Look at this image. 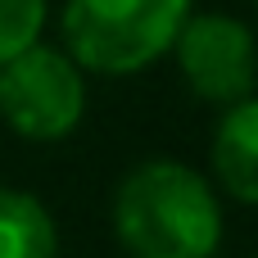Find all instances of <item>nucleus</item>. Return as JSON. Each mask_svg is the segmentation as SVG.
Here are the masks:
<instances>
[{
    "instance_id": "obj_1",
    "label": "nucleus",
    "mask_w": 258,
    "mask_h": 258,
    "mask_svg": "<svg viewBox=\"0 0 258 258\" xmlns=\"http://www.w3.org/2000/svg\"><path fill=\"white\" fill-rule=\"evenodd\" d=\"M113 231L132 258H213L222 209L195 168L150 159L122 177L113 195Z\"/></svg>"
},
{
    "instance_id": "obj_2",
    "label": "nucleus",
    "mask_w": 258,
    "mask_h": 258,
    "mask_svg": "<svg viewBox=\"0 0 258 258\" xmlns=\"http://www.w3.org/2000/svg\"><path fill=\"white\" fill-rule=\"evenodd\" d=\"M190 0H68L63 41L68 59L91 73H136L172 50Z\"/></svg>"
},
{
    "instance_id": "obj_3",
    "label": "nucleus",
    "mask_w": 258,
    "mask_h": 258,
    "mask_svg": "<svg viewBox=\"0 0 258 258\" xmlns=\"http://www.w3.org/2000/svg\"><path fill=\"white\" fill-rule=\"evenodd\" d=\"M86 113L82 68L50 45H23L0 63V118L27 141H59Z\"/></svg>"
},
{
    "instance_id": "obj_4",
    "label": "nucleus",
    "mask_w": 258,
    "mask_h": 258,
    "mask_svg": "<svg viewBox=\"0 0 258 258\" xmlns=\"http://www.w3.org/2000/svg\"><path fill=\"white\" fill-rule=\"evenodd\" d=\"M172 50H177L181 77L195 86V95H204L213 104H236L249 95V86H254V36L240 18H227V14L186 18Z\"/></svg>"
},
{
    "instance_id": "obj_5",
    "label": "nucleus",
    "mask_w": 258,
    "mask_h": 258,
    "mask_svg": "<svg viewBox=\"0 0 258 258\" xmlns=\"http://www.w3.org/2000/svg\"><path fill=\"white\" fill-rule=\"evenodd\" d=\"M213 172L236 204L258 200V104L236 100L213 132Z\"/></svg>"
},
{
    "instance_id": "obj_6",
    "label": "nucleus",
    "mask_w": 258,
    "mask_h": 258,
    "mask_svg": "<svg viewBox=\"0 0 258 258\" xmlns=\"http://www.w3.org/2000/svg\"><path fill=\"white\" fill-rule=\"evenodd\" d=\"M59 236L45 204L27 190L0 186V258H54Z\"/></svg>"
},
{
    "instance_id": "obj_7",
    "label": "nucleus",
    "mask_w": 258,
    "mask_h": 258,
    "mask_svg": "<svg viewBox=\"0 0 258 258\" xmlns=\"http://www.w3.org/2000/svg\"><path fill=\"white\" fill-rule=\"evenodd\" d=\"M45 23V0H0V63L32 45Z\"/></svg>"
}]
</instances>
